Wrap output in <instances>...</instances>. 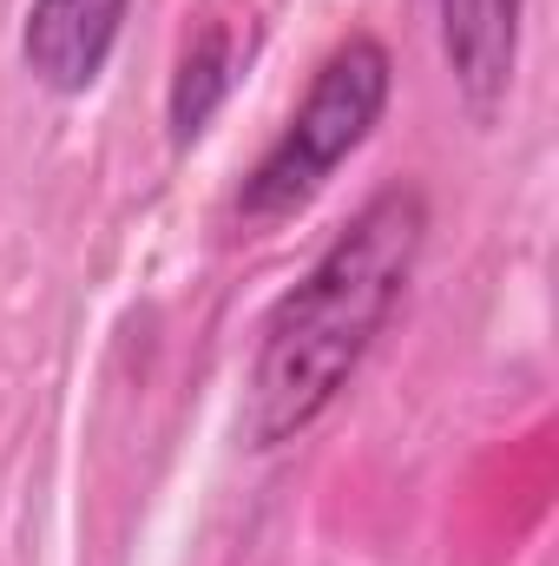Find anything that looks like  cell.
<instances>
[{"label": "cell", "mask_w": 559, "mask_h": 566, "mask_svg": "<svg viewBox=\"0 0 559 566\" xmlns=\"http://www.w3.org/2000/svg\"><path fill=\"white\" fill-rule=\"evenodd\" d=\"M238 60H244V33L238 20L224 13H204L191 33H184V53H178V73H171V139L191 145L211 113L224 106L231 80H238Z\"/></svg>", "instance_id": "5"}, {"label": "cell", "mask_w": 559, "mask_h": 566, "mask_svg": "<svg viewBox=\"0 0 559 566\" xmlns=\"http://www.w3.org/2000/svg\"><path fill=\"white\" fill-rule=\"evenodd\" d=\"M421 231H428V205L415 185L376 191L349 218V231L316 258V271L271 310L251 396H244L251 448H277L289 434H303L349 389L356 363L369 356L376 329L389 323L402 283L415 271Z\"/></svg>", "instance_id": "1"}, {"label": "cell", "mask_w": 559, "mask_h": 566, "mask_svg": "<svg viewBox=\"0 0 559 566\" xmlns=\"http://www.w3.org/2000/svg\"><path fill=\"white\" fill-rule=\"evenodd\" d=\"M382 106H389V53H382V40L349 33L323 60V73L309 80V93H303L296 119L283 126V139L244 178L238 211L264 224V218H289L296 205H309L323 191V178L369 139V126L382 119Z\"/></svg>", "instance_id": "2"}, {"label": "cell", "mask_w": 559, "mask_h": 566, "mask_svg": "<svg viewBox=\"0 0 559 566\" xmlns=\"http://www.w3.org/2000/svg\"><path fill=\"white\" fill-rule=\"evenodd\" d=\"M441 20V60L467 99L474 119H494L514 86L520 53V0H434Z\"/></svg>", "instance_id": "4"}, {"label": "cell", "mask_w": 559, "mask_h": 566, "mask_svg": "<svg viewBox=\"0 0 559 566\" xmlns=\"http://www.w3.org/2000/svg\"><path fill=\"white\" fill-rule=\"evenodd\" d=\"M126 7L133 0H33L27 33H20L27 73L53 93H86L113 60Z\"/></svg>", "instance_id": "3"}]
</instances>
